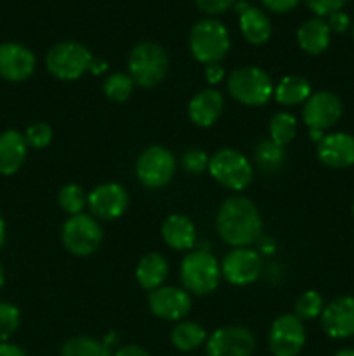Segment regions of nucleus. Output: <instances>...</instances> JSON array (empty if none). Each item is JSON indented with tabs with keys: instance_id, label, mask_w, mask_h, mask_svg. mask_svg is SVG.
<instances>
[{
	"instance_id": "nucleus-39",
	"label": "nucleus",
	"mask_w": 354,
	"mask_h": 356,
	"mask_svg": "<svg viewBox=\"0 0 354 356\" xmlns=\"http://www.w3.org/2000/svg\"><path fill=\"white\" fill-rule=\"evenodd\" d=\"M262 7L269 13L274 14H285L294 10L295 7L301 3V0H260Z\"/></svg>"
},
{
	"instance_id": "nucleus-38",
	"label": "nucleus",
	"mask_w": 354,
	"mask_h": 356,
	"mask_svg": "<svg viewBox=\"0 0 354 356\" xmlns=\"http://www.w3.org/2000/svg\"><path fill=\"white\" fill-rule=\"evenodd\" d=\"M326 23H328L330 31H332V33L340 35V33H346V31L351 28V17L347 16L344 10H337V13L330 14Z\"/></svg>"
},
{
	"instance_id": "nucleus-21",
	"label": "nucleus",
	"mask_w": 354,
	"mask_h": 356,
	"mask_svg": "<svg viewBox=\"0 0 354 356\" xmlns=\"http://www.w3.org/2000/svg\"><path fill=\"white\" fill-rule=\"evenodd\" d=\"M28 145L24 134L17 131H6L0 134V174L12 176L23 167L26 160Z\"/></svg>"
},
{
	"instance_id": "nucleus-9",
	"label": "nucleus",
	"mask_w": 354,
	"mask_h": 356,
	"mask_svg": "<svg viewBox=\"0 0 354 356\" xmlns=\"http://www.w3.org/2000/svg\"><path fill=\"white\" fill-rule=\"evenodd\" d=\"M177 162L174 153L165 146H149L135 162V174L142 186L149 190H160L172 181Z\"/></svg>"
},
{
	"instance_id": "nucleus-35",
	"label": "nucleus",
	"mask_w": 354,
	"mask_h": 356,
	"mask_svg": "<svg viewBox=\"0 0 354 356\" xmlns=\"http://www.w3.org/2000/svg\"><path fill=\"white\" fill-rule=\"evenodd\" d=\"M208 156L203 149L193 148L187 149L180 156V167L184 169V172L191 174V176H200L205 170H208Z\"/></svg>"
},
{
	"instance_id": "nucleus-27",
	"label": "nucleus",
	"mask_w": 354,
	"mask_h": 356,
	"mask_svg": "<svg viewBox=\"0 0 354 356\" xmlns=\"http://www.w3.org/2000/svg\"><path fill=\"white\" fill-rule=\"evenodd\" d=\"M287 162V152L283 146H278L271 139L262 141L255 148V163L266 174H274Z\"/></svg>"
},
{
	"instance_id": "nucleus-40",
	"label": "nucleus",
	"mask_w": 354,
	"mask_h": 356,
	"mask_svg": "<svg viewBox=\"0 0 354 356\" xmlns=\"http://www.w3.org/2000/svg\"><path fill=\"white\" fill-rule=\"evenodd\" d=\"M205 79H207L208 83H212V86L222 82V79H224V68H222L219 63L207 65V68H205Z\"/></svg>"
},
{
	"instance_id": "nucleus-36",
	"label": "nucleus",
	"mask_w": 354,
	"mask_h": 356,
	"mask_svg": "<svg viewBox=\"0 0 354 356\" xmlns=\"http://www.w3.org/2000/svg\"><path fill=\"white\" fill-rule=\"evenodd\" d=\"M349 0H304L307 9L316 14V17H328L330 14L342 10Z\"/></svg>"
},
{
	"instance_id": "nucleus-17",
	"label": "nucleus",
	"mask_w": 354,
	"mask_h": 356,
	"mask_svg": "<svg viewBox=\"0 0 354 356\" xmlns=\"http://www.w3.org/2000/svg\"><path fill=\"white\" fill-rule=\"evenodd\" d=\"M321 327L332 339H349L354 336V298L340 296L325 306Z\"/></svg>"
},
{
	"instance_id": "nucleus-43",
	"label": "nucleus",
	"mask_w": 354,
	"mask_h": 356,
	"mask_svg": "<svg viewBox=\"0 0 354 356\" xmlns=\"http://www.w3.org/2000/svg\"><path fill=\"white\" fill-rule=\"evenodd\" d=\"M106 70H108V63L104 61V59L96 58V56H94L92 63H90L89 72H92L94 75H101V73H104V72H106Z\"/></svg>"
},
{
	"instance_id": "nucleus-20",
	"label": "nucleus",
	"mask_w": 354,
	"mask_h": 356,
	"mask_svg": "<svg viewBox=\"0 0 354 356\" xmlns=\"http://www.w3.org/2000/svg\"><path fill=\"white\" fill-rule=\"evenodd\" d=\"M162 236L170 249L189 252L196 243V228L187 216L172 214L163 221Z\"/></svg>"
},
{
	"instance_id": "nucleus-15",
	"label": "nucleus",
	"mask_w": 354,
	"mask_h": 356,
	"mask_svg": "<svg viewBox=\"0 0 354 356\" xmlns=\"http://www.w3.org/2000/svg\"><path fill=\"white\" fill-rule=\"evenodd\" d=\"M149 309L158 318L167 322H180L191 312V296L184 289L158 287L148 296Z\"/></svg>"
},
{
	"instance_id": "nucleus-6",
	"label": "nucleus",
	"mask_w": 354,
	"mask_h": 356,
	"mask_svg": "<svg viewBox=\"0 0 354 356\" xmlns=\"http://www.w3.org/2000/svg\"><path fill=\"white\" fill-rule=\"evenodd\" d=\"M231 97L245 106H262L274 96V86L267 72L259 66H242L228 79Z\"/></svg>"
},
{
	"instance_id": "nucleus-23",
	"label": "nucleus",
	"mask_w": 354,
	"mask_h": 356,
	"mask_svg": "<svg viewBox=\"0 0 354 356\" xmlns=\"http://www.w3.org/2000/svg\"><path fill=\"white\" fill-rule=\"evenodd\" d=\"M239 30L248 44L264 45L273 35V24L262 9L248 6L239 14Z\"/></svg>"
},
{
	"instance_id": "nucleus-13",
	"label": "nucleus",
	"mask_w": 354,
	"mask_h": 356,
	"mask_svg": "<svg viewBox=\"0 0 354 356\" xmlns=\"http://www.w3.org/2000/svg\"><path fill=\"white\" fill-rule=\"evenodd\" d=\"M262 271V257L259 252L246 247L233 249L231 252L226 254V257L221 263V273L229 284L238 285H250L260 277Z\"/></svg>"
},
{
	"instance_id": "nucleus-2",
	"label": "nucleus",
	"mask_w": 354,
	"mask_h": 356,
	"mask_svg": "<svg viewBox=\"0 0 354 356\" xmlns=\"http://www.w3.org/2000/svg\"><path fill=\"white\" fill-rule=\"evenodd\" d=\"M128 75L135 86L151 89L160 86L169 73V54L156 42H139L128 54Z\"/></svg>"
},
{
	"instance_id": "nucleus-8",
	"label": "nucleus",
	"mask_w": 354,
	"mask_h": 356,
	"mask_svg": "<svg viewBox=\"0 0 354 356\" xmlns=\"http://www.w3.org/2000/svg\"><path fill=\"white\" fill-rule=\"evenodd\" d=\"M104 232L99 221L90 214L69 216L61 228L62 245L73 256H90L103 243Z\"/></svg>"
},
{
	"instance_id": "nucleus-30",
	"label": "nucleus",
	"mask_w": 354,
	"mask_h": 356,
	"mask_svg": "<svg viewBox=\"0 0 354 356\" xmlns=\"http://www.w3.org/2000/svg\"><path fill=\"white\" fill-rule=\"evenodd\" d=\"M134 80L128 73L115 72L111 75L106 76V80L103 82V92L108 99L117 101V103H124L134 92Z\"/></svg>"
},
{
	"instance_id": "nucleus-11",
	"label": "nucleus",
	"mask_w": 354,
	"mask_h": 356,
	"mask_svg": "<svg viewBox=\"0 0 354 356\" xmlns=\"http://www.w3.org/2000/svg\"><path fill=\"white\" fill-rule=\"evenodd\" d=\"M269 350L274 356H297L305 344L304 322L295 315H281L269 330Z\"/></svg>"
},
{
	"instance_id": "nucleus-49",
	"label": "nucleus",
	"mask_w": 354,
	"mask_h": 356,
	"mask_svg": "<svg viewBox=\"0 0 354 356\" xmlns=\"http://www.w3.org/2000/svg\"><path fill=\"white\" fill-rule=\"evenodd\" d=\"M351 31H353V38H354V23L351 24Z\"/></svg>"
},
{
	"instance_id": "nucleus-1",
	"label": "nucleus",
	"mask_w": 354,
	"mask_h": 356,
	"mask_svg": "<svg viewBox=\"0 0 354 356\" xmlns=\"http://www.w3.org/2000/svg\"><path fill=\"white\" fill-rule=\"evenodd\" d=\"M215 225L221 238L235 249L252 245L262 236L259 209L250 198L242 195H235L222 202Z\"/></svg>"
},
{
	"instance_id": "nucleus-7",
	"label": "nucleus",
	"mask_w": 354,
	"mask_h": 356,
	"mask_svg": "<svg viewBox=\"0 0 354 356\" xmlns=\"http://www.w3.org/2000/svg\"><path fill=\"white\" fill-rule=\"evenodd\" d=\"M208 172L221 186L231 191H243L253 179V169L242 152L224 148L208 160Z\"/></svg>"
},
{
	"instance_id": "nucleus-32",
	"label": "nucleus",
	"mask_w": 354,
	"mask_h": 356,
	"mask_svg": "<svg viewBox=\"0 0 354 356\" xmlns=\"http://www.w3.org/2000/svg\"><path fill=\"white\" fill-rule=\"evenodd\" d=\"M323 309H325V301H323L321 294L316 291L304 292L295 302V316L301 318L302 322L318 318L321 316Z\"/></svg>"
},
{
	"instance_id": "nucleus-46",
	"label": "nucleus",
	"mask_w": 354,
	"mask_h": 356,
	"mask_svg": "<svg viewBox=\"0 0 354 356\" xmlns=\"http://www.w3.org/2000/svg\"><path fill=\"white\" fill-rule=\"evenodd\" d=\"M309 136H311V141H314V143H319L321 141L323 138H325V132L323 131H309Z\"/></svg>"
},
{
	"instance_id": "nucleus-41",
	"label": "nucleus",
	"mask_w": 354,
	"mask_h": 356,
	"mask_svg": "<svg viewBox=\"0 0 354 356\" xmlns=\"http://www.w3.org/2000/svg\"><path fill=\"white\" fill-rule=\"evenodd\" d=\"M113 356H151L144 348L135 346V344H125V346L117 348Z\"/></svg>"
},
{
	"instance_id": "nucleus-5",
	"label": "nucleus",
	"mask_w": 354,
	"mask_h": 356,
	"mask_svg": "<svg viewBox=\"0 0 354 356\" xmlns=\"http://www.w3.org/2000/svg\"><path fill=\"white\" fill-rule=\"evenodd\" d=\"M92 52L83 44L75 40H65L52 45L45 56V66L49 73L62 82H73L85 75L92 63Z\"/></svg>"
},
{
	"instance_id": "nucleus-16",
	"label": "nucleus",
	"mask_w": 354,
	"mask_h": 356,
	"mask_svg": "<svg viewBox=\"0 0 354 356\" xmlns=\"http://www.w3.org/2000/svg\"><path fill=\"white\" fill-rule=\"evenodd\" d=\"M37 59L23 44L3 42L0 44V76L9 82H24L35 72Z\"/></svg>"
},
{
	"instance_id": "nucleus-18",
	"label": "nucleus",
	"mask_w": 354,
	"mask_h": 356,
	"mask_svg": "<svg viewBox=\"0 0 354 356\" xmlns=\"http://www.w3.org/2000/svg\"><path fill=\"white\" fill-rule=\"evenodd\" d=\"M318 159L330 169H347L354 165V136L332 132L318 143Z\"/></svg>"
},
{
	"instance_id": "nucleus-24",
	"label": "nucleus",
	"mask_w": 354,
	"mask_h": 356,
	"mask_svg": "<svg viewBox=\"0 0 354 356\" xmlns=\"http://www.w3.org/2000/svg\"><path fill=\"white\" fill-rule=\"evenodd\" d=\"M167 277H169V263L158 252L146 254L135 268V278L144 291H156L162 287Z\"/></svg>"
},
{
	"instance_id": "nucleus-14",
	"label": "nucleus",
	"mask_w": 354,
	"mask_h": 356,
	"mask_svg": "<svg viewBox=\"0 0 354 356\" xmlns=\"http://www.w3.org/2000/svg\"><path fill=\"white\" fill-rule=\"evenodd\" d=\"M90 212L101 221L118 219L128 207V193L121 184L103 183L94 188L87 198Z\"/></svg>"
},
{
	"instance_id": "nucleus-25",
	"label": "nucleus",
	"mask_w": 354,
	"mask_h": 356,
	"mask_svg": "<svg viewBox=\"0 0 354 356\" xmlns=\"http://www.w3.org/2000/svg\"><path fill=\"white\" fill-rule=\"evenodd\" d=\"M312 94L311 83L301 75H288L274 87V99L283 106H298L305 103Z\"/></svg>"
},
{
	"instance_id": "nucleus-26",
	"label": "nucleus",
	"mask_w": 354,
	"mask_h": 356,
	"mask_svg": "<svg viewBox=\"0 0 354 356\" xmlns=\"http://www.w3.org/2000/svg\"><path fill=\"white\" fill-rule=\"evenodd\" d=\"M207 330L194 322H179L172 329L170 341L179 351H194L207 343Z\"/></svg>"
},
{
	"instance_id": "nucleus-50",
	"label": "nucleus",
	"mask_w": 354,
	"mask_h": 356,
	"mask_svg": "<svg viewBox=\"0 0 354 356\" xmlns=\"http://www.w3.org/2000/svg\"><path fill=\"white\" fill-rule=\"evenodd\" d=\"M351 209H353V216H354V202H353V207H351Z\"/></svg>"
},
{
	"instance_id": "nucleus-44",
	"label": "nucleus",
	"mask_w": 354,
	"mask_h": 356,
	"mask_svg": "<svg viewBox=\"0 0 354 356\" xmlns=\"http://www.w3.org/2000/svg\"><path fill=\"white\" fill-rule=\"evenodd\" d=\"M103 343L106 344V346L111 350V348L117 346V344H118V334L117 332H110L106 337H104Z\"/></svg>"
},
{
	"instance_id": "nucleus-31",
	"label": "nucleus",
	"mask_w": 354,
	"mask_h": 356,
	"mask_svg": "<svg viewBox=\"0 0 354 356\" xmlns=\"http://www.w3.org/2000/svg\"><path fill=\"white\" fill-rule=\"evenodd\" d=\"M87 198L89 195L83 191L82 186L78 184H66V186L61 188L59 191V207L69 216H76L82 214L83 209L87 205Z\"/></svg>"
},
{
	"instance_id": "nucleus-33",
	"label": "nucleus",
	"mask_w": 354,
	"mask_h": 356,
	"mask_svg": "<svg viewBox=\"0 0 354 356\" xmlns=\"http://www.w3.org/2000/svg\"><path fill=\"white\" fill-rule=\"evenodd\" d=\"M21 313L10 302H0V344L9 343L19 327Z\"/></svg>"
},
{
	"instance_id": "nucleus-45",
	"label": "nucleus",
	"mask_w": 354,
	"mask_h": 356,
	"mask_svg": "<svg viewBox=\"0 0 354 356\" xmlns=\"http://www.w3.org/2000/svg\"><path fill=\"white\" fill-rule=\"evenodd\" d=\"M3 242H6V221H3L2 214H0V249H2Z\"/></svg>"
},
{
	"instance_id": "nucleus-4",
	"label": "nucleus",
	"mask_w": 354,
	"mask_h": 356,
	"mask_svg": "<svg viewBox=\"0 0 354 356\" xmlns=\"http://www.w3.org/2000/svg\"><path fill=\"white\" fill-rule=\"evenodd\" d=\"M221 264L208 250H189L180 263L184 289L194 296H207L219 287Z\"/></svg>"
},
{
	"instance_id": "nucleus-37",
	"label": "nucleus",
	"mask_w": 354,
	"mask_h": 356,
	"mask_svg": "<svg viewBox=\"0 0 354 356\" xmlns=\"http://www.w3.org/2000/svg\"><path fill=\"white\" fill-rule=\"evenodd\" d=\"M194 3L207 16H217L235 7L236 0H194Z\"/></svg>"
},
{
	"instance_id": "nucleus-34",
	"label": "nucleus",
	"mask_w": 354,
	"mask_h": 356,
	"mask_svg": "<svg viewBox=\"0 0 354 356\" xmlns=\"http://www.w3.org/2000/svg\"><path fill=\"white\" fill-rule=\"evenodd\" d=\"M52 138H54V132L52 127L45 122H37V124H31L30 127L24 132V141L30 148L35 149H44L51 145Z\"/></svg>"
},
{
	"instance_id": "nucleus-19",
	"label": "nucleus",
	"mask_w": 354,
	"mask_h": 356,
	"mask_svg": "<svg viewBox=\"0 0 354 356\" xmlns=\"http://www.w3.org/2000/svg\"><path fill=\"white\" fill-rule=\"evenodd\" d=\"M224 110V97L215 89H203L193 96L187 106L191 122L198 127H210Z\"/></svg>"
},
{
	"instance_id": "nucleus-42",
	"label": "nucleus",
	"mask_w": 354,
	"mask_h": 356,
	"mask_svg": "<svg viewBox=\"0 0 354 356\" xmlns=\"http://www.w3.org/2000/svg\"><path fill=\"white\" fill-rule=\"evenodd\" d=\"M0 356H28L26 351L23 348H19L17 344L10 343H2L0 344Z\"/></svg>"
},
{
	"instance_id": "nucleus-48",
	"label": "nucleus",
	"mask_w": 354,
	"mask_h": 356,
	"mask_svg": "<svg viewBox=\"0 0 354 356\" xmlns=\"http://www.w3.org/2000/svg\"><path fill=\"white\" fill-rule=\"evenodd\" d=\"M3 284H6V273H3V268L0 266V289L3 287Z\"/></svg>"
},
{
	"instance_id": "nucleus-47",
	"label": "nucleus",
	"mask_w": 354,
	"mask_h": 356,
	"mask_svg": "<svg viewBox=\"0 0 354 356\" xmlns=\"http://www.w3.org/2000/svg\"><path fill=\"white\" fill-rule=\"evenodd\" d=\"M333 356H354V350H353V348H346V350L337 351V353Z\"/></svg>"
},
{
	"instance_id": "nucleus-10",
	"label": "nucleus",
	"mask_w": 354,
	"mask_h": 356,
	"mask_svg": "<svg viewBox=\"0 0 354 356\" xmlns=\"http://www.w3.org/2000/svg\"><path fill=\"white\" fill-rule=\"evenodd\" d=\"M342 101L332 90H318L309 96L304 103L302 118L309 131H328L342 117Z\"/></svg>"
},
{
	"instance_id": "nucleus-3",
	"label": "nucleus",
	"mask_w": 354,
	"mask_h": 356,
	"mask_svg": "<svg viewBox=\"0 0 354 356\" xmlns=\"http://www.w3.org/2000/svg\"><path fill=\"white\" fill-rule=\"evenodd\" d=\"M231 47V37L224 23L214 17H205L194 23L189 33V51L196 61L214 65L226 58Z\"/></svg>"
},
{
	"instance_id": "nucleus-29",
	"label": "nucleus",
	"mask_w": 354,
	"mask_h": 356,
	"mask_svg": "<svg viewBox=\"0 0 354 356\" xmlns=\"http://www.w3.org/2000/svg\"><path fill=\"white\" fill-rule=\"evenodd\" d=\"M297 118L292 113H288V111L274 113L269 122V139L273 143H276L278 146H283V148L294 141L295 136H297Z\"/></svg>"
},
{
	"instance_id": "nucleus-28",
	"label": "nucleus",
	"mask_w": 354,
	"mask_h": 356,
	"mask_svg": "<svg viewBox=\"0 0 354 356\" xmlns=\"http://www.w3.org/2000/svg\"><path fill=\"white\" fill-rule=\"evenodd\" d=\"M61 356H113V351L103 341L89 336H76L62 344Z\"/></svg>"
},
{
	"instance_id": "nucleus-22",
	"label": "nucleus",
	"mask_w": 354,
	"mask_h": 356,
	"mask_svg": "<svg viewBox=\"0 0 354 356\" xmlns=\"http://www.w3.org/2000/svg\"><path fill=\"white\" fill-rule=\"evenodd\" d=\"M332 31L323 17H311L297 30V44L305 54L319 56L328 49Z\"/></svg>"
},
{
	"instance_id": "nucleus-12",
	"label": "nucleus",
	"mask_w": 354,
	"mask_h": 356,
	"mask_svg": "<svg viewBox=\"0 0 354 356\" xmlns=\"http://www.w3.org/2000/svg\"><path fill=\"white\" fill-rule=\"evenodd\" d=\"M207 356H252L255 337L245 327H221L205 343Z\"/></svg>"
}]
</instances>
